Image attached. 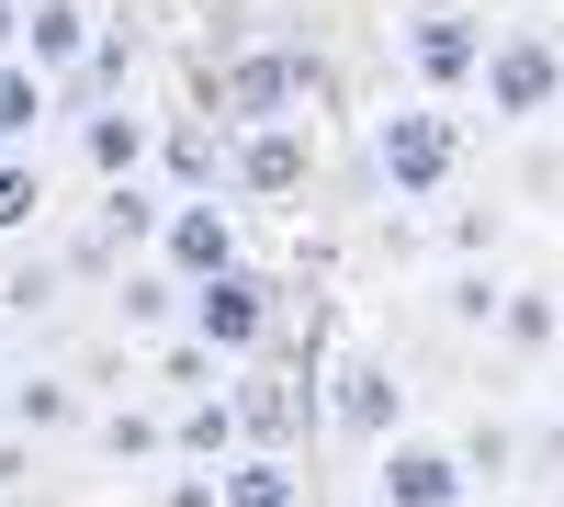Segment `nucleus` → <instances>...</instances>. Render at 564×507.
<instances>
[{"mask_svg": "<svg viewBox=\"0 0 564 507\" xmlns=\"http://www.w3.org/2000/svg\"><path fill=\"white\" fill-rule=\"evenodd\" d=\"M0 418H12V429H34V440H57V429H79V384H57V373H12Z\"/></svg>", "mask_w": 564, "mask_h": 507, "instance_id": "nucleus-14", "label": "nucleus"}, {"mask_svg": "<svg viewBox=\"0 0 564 507\" xmlns=\"http://www.w3.org/2000/svg\"><path fill=\"white\" fill-rule=\"evenodd\" d=\"M159 384H170V395H215V350H204V339H170V350H159Z\"/></svg>", "mask_w": 564, "mask_h": 507, "instance_id": "nucleus-23", "label": "nucleus"}, {"mask_svg": "<svg viewBox=\"0 0 564 507\" xmlns=\"http://www.w3.org/2000/svg\"><path fill=\"white\" fill-rule=\"evenodd\" d=\"M226 507H305V474L282 451H238L226 463Z\"/></svg>", "mask_w": 564, "mask_h": 507, "instance_id": "nucleus-16", "label": "nucleus"}, {"mask_svg": "<svg viewBox=\"0 0 564 507\" xmlns=\"http://www.w3.org/2000/svg\"><path fill=\"white\" fill-rule=\"evenodd\" d=\"M395 45H406V79L430 90V102H452V90H475L497 23H486V12H452V0H430V12H406V23H395Z\"/></svg>", "mask_w": 564, "mask_h": 507, "instance_id": "nucleus-4", "label": "nucleus"}, {"mask_svg": "<svg viewBox=\"0 0 564 507\" xmlns=\"http://www.w3.org/2000/svg\"><path fill=\"white\" fill-rule=\"evenodd\" d=\"M305 169H316V135H305V124L238 135V192H305Z\"/></svg>", "mask_w": 564, "mask_h": 507, "instance_id": "nucleus-10", "label": "nucleus"}, {"mask_svg": "<svg viewBox=\"0 0 564 507\" xmlns=\"http://www.w3.org/2000/svg\"><path fill=\"white\" fill-rule=\"evenodd\" d=\"M159 225H170V192H148V180H113L102 192V249H159Z\"/></svg>", "mask_w": 564, "mask_h": 507, "instance_id": "nucleus-15", "label": "nucleus"}, {"mask_svg": "<svg viewBox=\"0 0 564 507\" xmlns=\"http://www.w3.org/2000/svg\"><path fill=\"white\" fill-rule=\"evenodd\" d=\"M159 271H170L181 294L226 283V271H238V214H226V203H170V225H159Z\"/></svg>", "mask_w": 564, "mask_h": 507, "instance_id": "nucleus-8", "label": "nucleus"}, {"mask_svg": "<svg viewBox=\"0 0 564 507\" xmlns=\"http://www.w3.org/2000/svg\"><path fill=\"white\" fill-rule=\"evenodd\" d=\"M497 339H520V350L564 339V305H553V294H508V305H497Z\"/></svg>", "mask_w": 564, "mask_h": 507, "instance_id": "nucleus-20", "label": "nucleus"}, {"mask_svg": "<svg viewBox=\"0 0 564 507\" xmlns=\"http://www.w3.org/2000/svg\"><path fill=\"white\" fill-rule=\"evenodd\" d=\"M238 440H249V418H238V395H193V406H181V418H170V451H181V463H238Z\"/></svg>", "mask_w": 564, "mask_h": 507, "instance_id": "nucleus-12", "label": "nucleus"}, {"mask_svg": "<svg viewBox=\"0 0 564 507\" xmlns=\"http://www.w3.org/2000/svg\"><path fill=\"white\" fill-rule=\"evenodd\" d=\"M45 203V180H34V158H0V238H12V225Z\"/></svg>", "mask_w": 564, "mask_h": 507, "instance_id": "nucleus-25", "label": "nucleus"}, {"mask_svg": "<svg viewBox=\"0 0 564 507\" xmlns=\"http://www.w3.org/2000/svg\"><path fill=\"white\" fill-rule=\"evenodd\" d=\"M327 418H339L361 451L406 440V384H395V361H372V350H339V373H327Z\"/></svg>", "mask_w": 564, "mask_h": 507, "instance_id": "nucleus-6", "label": "nucleus"}, {"mask_svg": "<svg viewBox=\"0 0 564 507\" xmlns=\"http://www.w3.org/2000/svg\"><path fill=\"white\" fill-rule=\"evenodd\" d=\"M316 90H327V68L305 45H249V57L215 68V113L238 135H260V124H294V102H316Z\"/></svg>", "mask_w": 564, "mask_h": 507, "instance_id": "nucleus-3", "label": "nucleus"}, {"mask_svg": "<svg viewBox=\"0 0 564 507\" xmlns=\"http://www.w3.org/2000/svg\"><path fill=\"white\" fill-rule=\"evenodd\" d=\"M181 305H193V294H181V283H170V271H124V283H113V316H124V328H135V339H159V328H170V316H181Z\"/></svg>", "mask_w": 564, "mask_h": 507, "instance_id": "nucleus-17", "label": "nucleus"}, {"mask_svg": "<svg viewBox=\"0 0 564 507\" xmlns=\"http://www.w3.org/2000/svg\"><path fill=\"white\" fill-rule=\"evenodd\" d=\"M238 418H249V429H260V451H271V440L316 429V395H294V384H249V395H238Z\"/></svg>", "mask_w": 564, "mask_h": 507, "instance_id": "nucleus-18", "label": "nucleus"}, {"mask_svg": "<svg viewBox=\"0 0 564 507\" xmlns=\"http://www.w3.org/2000/svg\"><path fill=\"white\" fill-rule=\"evenodd\" d=\"M181 328H193L215 361H249L260 339H271V283H260V271L238 260V271H226V283H204L193 305H181Z\"/></svg>", "mask_w": 564, "mask_h": 507, "instance_id": "nucleus-7", "label": "nucleus"}, {"mask_svg": "<svg viewBox=\"0 0 564 507\" xmlns=\"http://www.w3.org/2000/svg\"><path fill=\"white\" fill-rule=\"evenodd\" d=\"M372 169H384L395 203H441L452 180H463V124H452L441 102H395V113H372Z\"/></svg>", "mask_w": 564, "mask_h": 507, "instance_id": "nucleus-1", "label": "nucleus"}, {"mask_svg": "<svg viewBox=\"0 0 564 507\" xmlns=\"http://www.w3.org/2000/svg\"><path fill=\"white\" fill-rule=\"evenodd\" d=\"M372 507H475V463L452 440H384L372 451Z\"/></svg>", "mask_w": 564, "mask_h": 507, "instance_id": "nucleus-5", "label": "nucleus"}, {"mask_svg": "<svg viewBox=\"0 0 564 507\" xmlns=\"http://www.w3.org/2000/svg\"><path fill=\"white\" fill-rule=\"evenodd\" d=\"M452 316H463V328H475V316H486V328H497V305H508V283H497V271H452Z\"/></svg>", "mask_w": 564, "mask_h": 507, "instance_id": "nucleus-24", "label": "nucleus"}, {"mask_svg": "<svg viewBox=\"0 0 564 507\" xmlns=\"http://www.w3.org/2000/svg\"><path fill=\"white\" fill-rule=\"evenodd\" d=\"M90 45H102V12H90V0H23V68L79 79Z\"/></svg>", "mask_w": 564, "mask_h": 507, "instance_id": "nucleus-9", "label": "nucleus"}, {"mask_svg": "<svg viewBox=\"0 0 564 507\" xmlns=\"http://www.w3.org/2000/svg\"><path fill=\"white\" fill-rule=\"evenodd\" d=\"M0 305H57V271H45V260H23L12 283H0Z\"/></svg>", "mask_w": 564, "mask_h": 507, "instance_id": "nucleus-26", "label": "nucleus"}, {"mask_svg": "<svg viewBox=\"0 0 564 507\" xmlns=\"http://www.w3.org/2000/svg\"><path fill=\"white\" fill-rule=\"evenodd\" d=\"M475 90H486V124H542V113H564V45H553L542 23H497Z\"/></svg>", "mask_w": 564, "mask_h": 507, "instance_id": "nucleus-2", "label": "nucleus"}, {"mask_svg": "<svg viewBox=\"0 0 564 507\" xmlns=\"http://www.w3.org/2000/svg\"><path fill=\"white\" fill-rule=\"evenodd\" d=\"M0 57H23V0H0Z\"/></svg>", "mask_w": 564, "mask_h": 507, "instance_id": "nucleus-27", "label": "nucleus"}, {"mask_svg": "<svg viewBox=\"0 0 564 507\" xmlns=\"http://www.w3.org/2000/svg\"><path fill=\"white\" fill-rule=\"evenodd\" d=\"M79 158L102 169V192L135 180V158H148V113H79Z\"/></svg>", "mask_w": 564, "mask_h": 507, "instance_id": "nucleus-13", "label": "nucleus"}, {"mask_svg": "<svg viewBox=\"0 0 564 507\" xmlns=\"http://www.w3.org/2000/svg\"><path fill=\"white\" fill-rule=\"evenodd\" d=\"M90 440H102L113 463H159V451H170V418H148V406H113V418L90 429Z\"/></svg>", "mask_w": 564, "mask_h": 507, "instance_id": "nucleus-19", "label": "nucleus"}, {"mask_svg": "<svg viewBox=\"0 0 564 507\" xmlns=\"http://www.w3.org/2000/svg\"><path fill=\"white\" fill-rule=\"evenodd\" d=\"M170 180H181V203H204V180H215V135L204 124H170Z\"/></svg>", "mask_w": 564, "mask_h": 507, "instance_id": "nucleus-22", "label": "nucleus"}, {"mask_svg": "<svg viewBox=\"0 0 564 507\" xmlns=\"http://www.w3.org/2000/svg\"><path fill=\"white\" fill-rule=\"evenodd\" d=\"M124 79H135V23H102V45H90V68L68 90H124Z\"/></svg>", "mask_w": 564, "mask_h": 507, "instance_id": "nucleus-21", "label": "nucleus"}, {"mask_svg": "<svg viewBox=\"0 0 564 507\" xmlns=\"http://www.w3.org/2000/svg\"><path fill=\"white\" fill-rule=\"evenodd\" d=\"M45 124H57V79L23 68V57H0V158H34Z\"/></svg>", "mask_w": 564, "mask_h": 507, "instance_id": "nucleus-11", "label": "nucleus"}]
</instances>
